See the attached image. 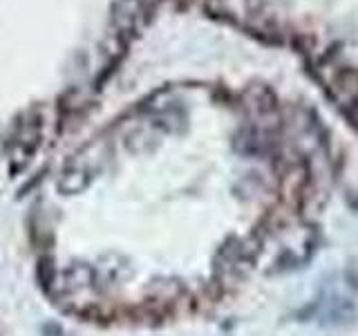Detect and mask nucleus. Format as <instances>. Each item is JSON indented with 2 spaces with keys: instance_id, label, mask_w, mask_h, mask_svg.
<instances>
[]
</instances>
